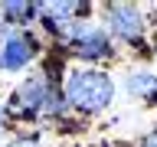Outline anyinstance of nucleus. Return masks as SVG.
<instances>
[{
    "label": "nucleus",
    "mask_w": 157,
    "mask_h": 147,
    "mask_svg": "<svg viewBox=\"0 0 157 147\" xmlns=\"http://www.w3.org/2000/svg\"><path fill=\"white\" fill-rule=\"evenodd\" d=\"M66 98H69V105H75L78 111H101L115 98V82L105 72H98V69H75L69 75Z\"/></svg>",
    "instance_id": "1"
},
{
    "label": "nucleus",
    "mask_w": 157,
    "mask_h": 147,
    "mask_svg": "<svg viewBox=\"0 0 157 147\" xmlns=\"http://www.w3.org/2000/svg\"><path fill=\"white\" fill-rule=\"evenodd\" d=\"M33 52H36V43L26 36H7L3 43H0V69H7V72H17V69H23L33 59Z\"/></svg>",
    "instance_id": "2"
},
{
    "label": "nucleus",
    "mask_w": 157,
    "mask_h": 147,
    "mask_svg": "<svg viewBox=\"0 0 157 147\" xmlns=\"http://www.w3.org/2000/svg\"><path fill=\"white\" fill-rule=\"evenodd\" d=\"M108 26H111V33L121 36V39H137L141 29H144V20H141V13H137L134 7L115 3V7H108Z\"/></svg>",
    "instance_id": "3"
},
{
    "label": "nucleus",
    "mask_w": 157,
    "mask_h": 147,
    "mask_svg": "<svg viewBox=\"0 0 157 147\" xmlns=\"http://www.w3.org/2000/svg\"><path fill=\"white\" fill-rule=\"evenodd\" d=\"M72 49L78 56H85V59H101V56L111 52V39L95 26H78L72 33Z\"/></svg>",
    "instance_id": "4"
},
{
    "label": "nucleus",
    "mask_w": 157,
    "mask_h": 147,
    "mask_svg": "<svg viewBox=\"0 0 157 147\" xmlns=\"http://www.w3.org/2000/svg\"><path fill=\"white\" fill-rule=\"evenodd\" d=\"M46 78L43 75H33V78H26L23 85H20V92H17V111L20 115H33V111H39L43 108V101H46Z\"/></svg>",
    "instance_id": "5"
},
{
    "label": "nucleus",
    "mask_w": 157,
    "mask_h": 147,
    "mask_svg": "<svg viewBox=\"0 0 157 147\" xmlns=\"http://www.w3.org/2000/svg\"><path fill=\"white\" fill-rule=\"evenodd\" d=\"M128 92L134 98H154L157 95V75L154 72H144V69L141 72H131L128 75Z\"/></svg>",
    "instance_id": "6"
},
{
    "label": "nucleus",
    "mask_w": 157,
    "mask_h": 147,
    "mask_svg": "<svg viewBox=\"0 0 157 147\" xmlns=\"http://www.w3.org/2000/svg\"><path fill=\"white\" fill-rule=\"evenodd\" d=\"M36 10L43 13V17H49L52 26H66L69 17L78 10V3H69V0H66V3H43V7H36Z\"/></svg>",
    "instance_id": "7"
},
{
    "label": "nucleus",
    "mask_w": 157,
    "mask_h": 147,
    "mask_svg": "<svg viewBox=\"0 0 157 147\" xmlns=\"http://www.w3.org/2000/svg\"><path fill=\"white\" fill-rule=\"evenodd\" d=\"M3 13L7 17H26V13H33V7L29 3H3Z\"/></svg>",
    "instance_id": "8"
},
{
    "label": "nucleus",
    "mask_w": 157,
    "mask_h": 147,
    "mask_svg": "<svg viewBox=\"0 0 157 147\" xmlns=\"http://www.w3.org/2000/svg\"><path fill=\"white\" fill-rule=\"evenodd\" d=\"M10 147H39V144H36V141H13Z\"/></svg>",
    "instance_id": "9"
},
{
    "label": "nucleus",
    "mask_w": 157,
    "mask_h": 147,
    "mask_svg": "<svg viewBox=\"0 0 157 147\" xmlns=\"http://www.w3.org/2000/svg\"><path fill=\"white\" fill-rule=\"evenodd\" d=\"M141 147H157V134H147V137H144V144H141Z\"/></svg>",
    "instance_id": "10"
}]
</instances>
